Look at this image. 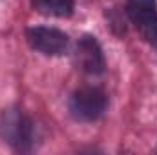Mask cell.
Here are the masks:
<instances>
[{
  "instance_id": "obj_1",
  "label": "cell",
  "mask_w": 157,
  "mask_h": 155,
  "mask_svg": "<svg viewBox=\"0 0 157 155\" xmlns=\"http://www.w3.org/2000/svg\"><path fill=\"white\" fill-rule=\"evenodd\" d=\"M106 108V95L99 88H82L73 93L70 100L71 113L80 120H93L102 115Z\"/></svg>"
},
{
  "instance_id": "obj_2",
  "label": "cell",
  "mask_w": 157,
  "mask_h": 155,
  "mask_svg": "<svg viewBox=\"0 0 157 155\" xmlns=\"http://www.w3.org/2000/svg\"><path fill=\"white\" fill-rule=\"evenodd\" d=\"M26 39L33 49L44 55H60L68 47V37L55 28H29Z\"/></svg>"
},
{
  "instance_id": "obj_3",
  "label": "cell",
  "mask_w": 157,
  "mask_h": 155,
  "mask_svg": "<svg viewBox=\"0 0 157 155\" xmlns=\"http://www.w3.org/2000/svg\"><path fill=\"white\" fill-rule=\"evenodd\" d=\"M0 133L2 137L22 148L24 144H29L31 142V124L26 117H22L17 112H4L0 117Z\"/></svg>"
},
{
  "instance_id": "obj_4",
  "label": "cell",
  "mask_w": 157,
  "mask_h": 155,
  "mask_svg": "<svg viewBox=\"0 0 157 155\" xmlns=\"http://www.w3.org/2000/svg\"><path fill=\"white\" fill-rule=\"evenodd\" d=\"M77 64L90 75H97L104 70V57L99 42L93 37H82L77 44Z\"/></svg>"
},
{
  "instance_id": "obj_5",
  "label": "cell",
  "mask_w": 157,
  "mask_h": 155,
  "mask_svg": "<svg viewBox=\"0 0 157 155\" xmlns=\"http://www.w3.org/2000/svg\"><path fill=\"white\" fill-rule=\"evenodd\" d=\"M126 11L135 26H143L146 20L157 15V4L155 0H128Z\"/></svg>"
},
{
  "instance_id": "obj_6",
  "label": "cell",
  "mask_w": 157,
  "mask_h": 155,
  "mask_svg": "<svg viewBox=\"0 0 157 155\" xmlns=\"http://www.w3.org/2000/svg\"><path fill=\"white\" fill-rule=\"evenodd\" d=\"M31 6L48 17H70L73 13V0H31Z\"/></svg>"
},
{
  "instance_id": "obj_7",
  "label": "cell",
  "mask_w": 157,
  "mask_h": 155,
  "mask_svg": "<svg viewBox=\"0 0 157 155\" xmlns=\"http://www.w3.org/2000/svg\"><path fill=\"white\" fill-rule=\"evenodd\" d=\"M139 29H141L143 37L148 42H152L154 46H157V15H154L150 20H146L143 26H139Z\"/></svg>"
}]
</instances>
